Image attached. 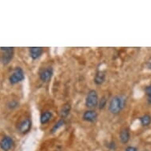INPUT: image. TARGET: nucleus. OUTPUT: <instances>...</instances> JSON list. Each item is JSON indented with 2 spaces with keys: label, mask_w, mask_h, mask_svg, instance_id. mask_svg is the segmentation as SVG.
Returning a JSON list of instances; mask_svg holds the SVG:
<instances>
[{
  "label": "nucleus",
  "mask_w": 151,
  "mask_h": 151,
  "mask_svg": "<svg viewBox=\"0 0 151 151\" xmlns=\"http://www.w3.org/2000/svg\"><path fill=\"white\" fill-rule=\"evenodd\" d=\"M127 98L123 95H116L110 100L109 103V111L113 115H118L126 107Z\"/></svg>",
  "instance_id": "f257e3e1"
},
{
  "label": "nucleus",
  "mask_w": 151,
  "mask_h": 151,
  "mask_svg": "<svg viewBox=\"0 0 151 151\" xmlns=\"http://www.w3.org/2000/svg\"><path fill=\"white\" fill-rule=\"evenodd\" d=\"M99 97L98 93L95 89H91L88 92L85 101V105L89 109H94L98 107Z\"/></svg>",
  "instance_id": "f03ea898"
},
{
  "label": "nucleus",
  "mask_w": 151,
  "mask_h": 151,
  "mask_svg": "<svg viewBox=\"0 0 151 151\" xmlns=\"http://www.w3.org/2000/svg\"><path fill=\"white\" fill-rule=\"evenodd\" d=\"M0 51L2 52L1 54V62L4 65H7L12 60L14 55V47H1Z\"/></svg>",
  "instance_id": "7ed1b4c3"
},
{
  "label": "nucleus",
  "mask_w": 151,
  "mask_h": 151,
  "mask_svg": "<svg viewBox=\"0 0 151 151\" xmlns=\"http://www.w3.org/2000/svg\"><path fill=\"white\" fill-rule=\"evenodd\" d=\"M25 79V72L21 67H16L9 77V82L11 85H16Z\"/></svg>",
  "instance_id": "20e7f679"
},
{
  "label": "nucleus",
  "mask_w": 151,
  "mask_h": 151,
  "mask_svg": "<svg viewBox=\"0 0 151 151\" xmlns=\"http://www.w3.org/2000/svg\"><path fill=\"white\" fill-rule=\"evenodd\" d=\"M32 128V120L29 117H25L20 121L17 126V130L21 134H25L29 132Z\"/></svg>",
  "instance_id": "39448f33"
},
{
  "label": "nucleus",
  "mask_w": 151,
  "mask_h": 151,
  "mask_svg": "<svg viewBox=\"0 0 151 151\" xmlns=\"http://www.w3.org/2000/svg\"><path fill=\"white\" fill-rule=\"evenodd\" d=\"M53 74H54L53 68L52 67H48L40 70V73H39V78H40L41 82L47 83V82H49L52 80Z\"/></svg>",
  "instance_id": "423d86ee"
},
{
  "label": "nucleus",
  "mask_w": 151,
  "mask_h": 151,
  "mask_svg": "<svg viewBox=\"0 0 151 151\" xmlns=\"http://www.w3.org/2000/svg\"><path fill=\"white\" fill-rule=\"evenodd\" d=\"M98 118V114L94 109H88L82 114V119L88 123H94Z\"/></svg>",
  "instance_id": "0eeeda50"
},
{
  "label": "nucleus",
  "mask_w": 151,
  "mask_h": 151,
  "mask_svg": "<svg viewBox=\"0 0 151 151\" xmlns=\"http://www.w3.org/2000/svg\"><path fill=\"white\" fill-rule=\"evenodd\" d=\"M14 142L10 136H4L0 141V148L3 151H10L14 146Z\"/></svg>",
  "instance_id": "6e6552de"
},
{
  "label": "nucleus",
  "mask_w": 151,
  "mask_h": 151,
  "mask_svg": "<svg viewBox=\"0 0 151 151\" xmlns=\"http://www.w3.org/2000/svg\"><path fill=\"white\" fill-rule=\"evenodd\" d=\"M29 49V56L33 60H38L42 56L44 53V48L41 47H31Z\"/></svg>",
  "instance_id": "1a4fd4ad"
},
{
  "label": "nucleus",
  "mask_w": 151,
  "mask_h": 151,
  "mask_svg": "<svg viewBox=\"0 0 151 151\" xmlns=\"http://www.w3.org/2000/svg\"><path fill=\"white\" fill-rule=\"evenodd\" d=\"M106 78V74L104 70H98L94 76L93 82L97 86H101L104 82Z\"/></svg>",
  "instance_id": "9d476101"
},
{
  "label": "nucleus",
  "mask_w": 151,
  "mask_h": 151,
  "mask_svg": "<svg viewBox=\"0 0 151 151\" xmlns=\"http://www.w3.org/2000/svg\"><path fill=\"white\" fill-rule=\"evenodd\" d=\"M53 118V113H52L51 111H45L44 112L41 113L40 117V124L42 125H45V124L49 123L52 119Z\"/></svg>",
  "instance_id": "9b49d317"
},
{
  "label": "nucleus",
  "mask_w": 151,
  "mask_h": 151,
  "mask_svg": "<svg viewBox=\"0 0 151 151\" xmlns=\"http://www.w3.org/2000/svg\"><path fill=\"white\" fill-rule=\"evenodd\" d=\"M131 134L128 128H124L119 132V140L123 144H127L130 140Z\"/></svg>",
  "instance_id": "f8f14e48"
},
{
  "label": "nucleus",
  "mask_w": 151,
  "mask_h": 151,
  "mask_svg": "<svg viewBox=\"0 0 151 151\" xmlns=\"http://www.w3.org/2000/svg\"><path fill=\"white\" fill-rule=\"evenodd\" d=\"M70 111H71V105H70L69 103H67V104H63L62 107V109L60 110V115H61L62 119H65L66 117L68 116Z\"/></svg>",
  "instance_id": "ddd939ff"
},
{
  "label": "nucleus",
  "mask_w": 151,
  "mask_h": 151,
  "mask_svg": "<svg viewBox=\"0 0 151 151\" xmlns=\"http://www.w3.org/2000/svg\"><path fill=\"white\" fill-rule=\"evenodd\" d=\"M139 120L142 127H149L151 124V116L150 114H145L139 118Z\"/></svg>",
  "instance_id": "4468645a"
},
{
  "label": "nucleus",
  "mask_w": 151,
  "mask_h": 151,
  "mask_svg": "<svg viewBox=\"0 0 151 151\" xmlns=\"http://www.w3.org/2000/svg\"><path fill=\"white\" fill-rule=\"evenodd\" d=\"M65 125V119H60V120H58L55 124V125L53 127H52V130H51V134H54V133H55L56 131H59L61 127H63Z\"/></svg>",
  "instance_id": "2eb2a0df"
},
{
  "label": "nucleus",
  "mask_w": 151,
  "mask_h": 151,
  "mask_svg": "<svg viewBox=\"0 0 151 151\" xmlns=\"http://www.w3.org/2000/svg\"><path fill=\"white\" fill-rule=\"evenodd\" d=\"M107 103H108V98L105 96H103L101 97V99H99V103H98V109L100 110H103V109L106 107Z\"/></svg>",
  "instance_id": "dca6fc26"
},
{
  "label": "nucleus",
  "mask_w": 151,
  "mask_h": 151,
  "mask_svg": "<svg viewBox=\"0 0 151 151\" xmlns=\"http://www.w3.org/2000/svg\"><path fill=\"white\" fill-rule=\"evenodd\" d=\"M145 93L147 97V101H148L149 104H151V84L145 88Z\"/></svg>",
  "instance_id": "f3484780"
},
{
  "label": "nucleus",
  "mask_w": 151,
  "mask_h": 151,
  "mask_svg": "<svg viewBox=\"0 0 151 151\" xmlns=\"http://www.w3.org/2000/svg\"><path fill=\"white\" fill-rule=\"evenodd\" d=\"M19 105V103L17 101H10L7 104V107L10 109H14L16 108H17Z\"/></svg>",
  "instance_id": "a211bd4d"
},
{
  "label": "nucleus",
  "mask_w": 151,
  "mask_h": 151,
  "mask_svg": "<svg viewBox=\"0 0 151 151\" xmlns=\"http://www.w3.org/2000/svg\"><path fill=\"white\" fill-rule=\"evenodd\" d=\"M125 151H138V149L135 146H129L125 149Z\"/></svg>",
  "instance_id": "6ab92c4d"
},
{
  "label": "nucleus",
  "mask_w": 151,
  "mask_h": 151,
  "mask_svg": "<svg viewBox=\"0 0 151 151\" xmlns=\"http://www.w3.org/2000/svg\"><path fill=\"white\" fill-rule=\"evenodd\" d=\"M109 147L111 150H115V148H116V143H115V142L111 141V142H109Z\"/></svg>",
  "instance_id": "aec40b11"
},
{
  "label": "nucleus",
  "mask_w": 151,
  "mask_h": 151,
  "mask_svg": "<svg viewBox=\"0 0 151 151\" xmlns=\"http://www.w3.org/2000/svg\"><path fill=\"white\" fill-rule=\"evenodd\" d=\"M148 68H149V69H150V70H151V63H149Z\"/></svg>",
  "instance_id": "412c9836"
},
{
  "label": "nucleus",
  "mask_w": 151,
  "mask_h": 151,
  "mask_svg": "<svg viewBox=\"0 0 151 151\" xmlns=\"http://www.w3.org/2000/svg\"><path fill=\"white\" fill-rule=\"evenodd\" d=\"M143 151H149V150H143Z\"/></svg>",
  "instance_id": "4be33fe9"
}]
</instances>
